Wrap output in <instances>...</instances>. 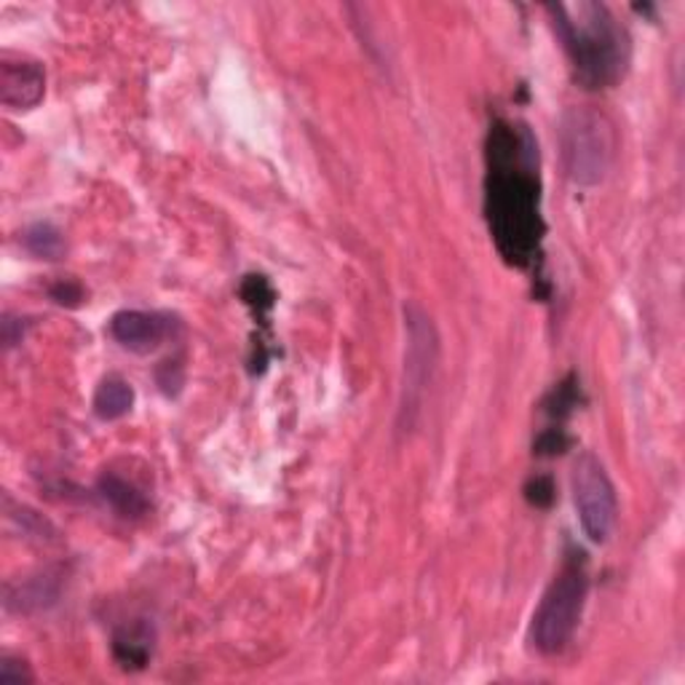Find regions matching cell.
Masks as SVG:
<instances>
[{
	"label": "cell",
	"instance_id": "6da1fadb",
	"mask_svg": "<svg viewBox=\"0 0 685 685\" xmlns=\"http://www.w3.org/2000/svg\"><path fill=\"white\" fill-rule=\"evenodd\" d=\"M490 230L503 258L528 265L539 254L544 222L539 215V183L531 172L533 142L528 134L498 123L490 134Z\"/></svg>",
	"mask_w": 685,
	"mask_h": 685
},
{
	"label": "cell",
	"instance_id": "7a4b0ae2",
	"mask_svg": "<svg viewBox=\"0 0 685 685\" xmlns=\"http://www.w3.org/2000/svg\"><path fill=\"white\" fill-rule=\"evenodd\" d=\"M546 11L552 14L554 30L563 39L578 80L587 89H608L624 78L629 39L608 6L578 0V3L546 6Z\"/></svg>",
	"mask_w": 685,
	"mask_h": 685
},
{
	"label": "cell",
	"instance_id": "3957f363",
	"mask_svg": "<svg viewBox=\"0 0 685 685\" xmlns=\"http://www.w3.org/2000/svg\"><path fill=\"white\" fill-rule=\"evenodd\" d=\"M559 159L573 185L595 188L606 183L619 155L613 121L591 105H570L559 116Z\"/></svg>",
	"mask_w": 685,
	"mask_h": 685
},
{
	"label": "cell",
	"instance_id": "277c9868",
	"mask_svg": "<svg viewBox=\"0 0 685 685\" xmlns=\"http://www.w3.org/2000/svg\"><path fill=\"white\" fill-rule=\"evenodd\" d=\"M589 595V576L584 568V559L570 557L563 570L554 576L550 589L541 597L539 608L533 613L531 643L539 653H559L570 643L578 621H581L584 602Z\"/></svg>",
	"mask_w": 685,
	"mask_h": 685
},
{
	"label": "cell",
	"instance_id": "5b68a950",
	"mask_svg": "<svg viewBox=\"0 0 685 685\" xmlns=\"http://www.w3.org/2000/svg\"><path fill=\"white\" fill-rule=\"evenodd\" d=\"M404 335H407V346H404L400 432H410L421 418L439 362L437 327L421 303H404Z\"/></svg>",
	"mask_w": 685,
	"mask_h": 685
},
{
	"label": "cell",
	"instance_id": "8992f818",
	"mask_svg": "<svg viewBox=\"0 0 685 685\" xmlns=\"http://www.w3.org/2000/svg\"><path fill=\"white\" fill-rule=\"evenodd\" d=\"M573 501H576L584 533L595 544H606L616 528L619 503H616V490L606 466L591 453L578 456L576 466H573Z\"/></svg>",
	"mask_w": 685,
	"mask_h": 685
},
{
	"label": "cell",
	"instance_id": "52a82bcc",
	"mask_svg": "<svg viewBox=\"0 0 685 685\" xmlns=\"http://www.w3.org/2000/svg\"><path fill=\"white\" fill-rule=\"evenodd\" d=\"M46 95V70L39 59L6 52L0 57V102L9 110H30Z\"/></svg>",
	"mask_w": 685,
	"mask_h": 685
},
{
	"label": "cell",
	"instance_id": "ba28073f",
	"mask_svg": "<svg viewBox=\"0 0 685 685\" xmlns=\"http://www.w3.org/2000/svg\"><path fill=\"white\" fill-rule=\"evenodd\" d=\"M174 319L148 311H118L110 319V335L134 354H148L170 338Z\"/></svg>",
	"mask_w": 685,
	"mask_h": 685
},
{
	"label": "cell",
	"instance_id": "9c48e42d",
	"mask_svg": "<svg viewBox=\"0 0 685 685\" xmlns=\"http://www.w3.org/2000/svg\"><path fill=\"white\" fill-rule=\"evenodd\" d=\"M59 595V576L54 573H41V576L28 578L20 587L6 589V608L17 613H33V610L48 608L57 602Z\"/></svg>",
	"mask_w": 685,
	"mask_h": 685
},
{
	"label": "cell",
	"instance_id": "30bf717a",
	"mask_svg": "<svg viewBox=\"0 0 685 685\" xmlns=\"http://www.w3.org/2000/svg\"><path fill=\"white\" fill-rule=\"evenodd\" d=\"M95 413L102 421H118L132 410L134 404V389L123 378L108 376L95 391Z\"/></svg>",
	"mask_w": 685,
	"mask_h": 685
},
{
	"label": "cell",
	"instance_id": "8fae6325",
	"mask_svg": "<svg viewBox=\"0 0 685 685\" xmlns=\"http://www.w3.org/2000/svg\"><path fill=\"white\" fill-rule=\"evenodd\" d=\"M99 493L121 517H142L148 512V498L123 477L105 475L99 479Z\"/></svg>",
	"mask_w": 685,
	"mask_h": 685
},
{
	"label": "cell",
	"instance_id": "7c38bea8",
	"mask_svg": "<svg viewBox=\"0 0 685 685\" xmlns=\"http://www.w3.org/2000/svg\"><path fill=\"white\" fill-rule=\"evenodd\" d=\"M22 244L33 258L39 260H59L65 254V236L52 222H35L22 233Z\"/></svg>",
	"mask_w": 685,
	"mask_h": 685
},
{
	"label": "cell",
	"instance_id": "4fadbf2b",
	"mask_svg": "<svg viewBox=\"0 0 685 685\" xmlns=\"http://www.w3.org/2000/svg\"><path fill=\"white\" fill-rule=\"evenodd\" d=\"M148 653H151V638H148V634H140V638H137L134 632H127L116 638V656L121 659L123 664L142 666L145 664Z\"/></svg>",
	"mask_w": 685,
	"mask_h": 685
},
{
	"label": "cell",
	"instance_id": "5bb4252c",
	"mask_svg": "<svg viewBox=\"0 0 685 685\" xmlns=\"http://www.w3.org/2000/svg\"><path fill=\"white\" fill-rule=\"evenodd\" d=\"M33 683V672L22 659L3 656L0 659V685H28Z\"/></svg>",
	"mask_w": 685,
	"mask_h": 685
},
{
	"label": "cell",
	"instance_id": "9a60e30c",
	"mask_svg": "<svg viewBox=\"0 0 685 685\" xmlns=\"http://www.w3.org/2000/svg\"><path fill=\"white\" fill-rule=\"evenodd\" d=\"M528 493V501L535 503V507H550V503L554 501V485L550 477H535L531 479V485L525 488Z\"/></svg>",
	"mask_w": 685,
	"mask_h": 685
},
{
	"label": "cell",
	"instance_id": "2e32d148",
	"mask_svg": "<svg viewBox=\"0 0 685 685\" xmlns=\"http://www.w3.org/2000/svg\"><path fill=\"white\" fill-rule=\"evenodd\" d=\"M565 447H568V437H565L559 428H550V432L541 434L539 445H535V450L541 453V456H557V453H563Z\"/></svg>",
	"mask_w": 685,
	"mask_h": 685
},
{
	"label": "cell",
	"instance_id": "e0dca14e",
	"mask_svg": "<svg viewBox=\"0 0 685 685\" xmlns=\"http://www.w3.org/2000/svg\"><path fill=\"white\" fill-rule=\"evenodd\" d=\"M52 297L59 305H78L84 301V290H80V284L76 282H59L52 286Z\"/></svg>",
	"mask_w": 685,
	"mask_h": 685
},
{
	"label": "cell",
	"instance_id": "ac0fdd59",
	"mask_svg": "<svg viewBox=\"0 0 685 685\" xmlns=\"http://www.w3.org/2000/svg\"><path fill=\"white\" fill-rule=\"evenodd\" d=\"M24 335V324H20V319H14V316H6L3 319V342L6 348L17 346V342L22 340Z\"/></svg>",
	"mask_w": 685,
	"mask_h": 685
}]
</instances>
